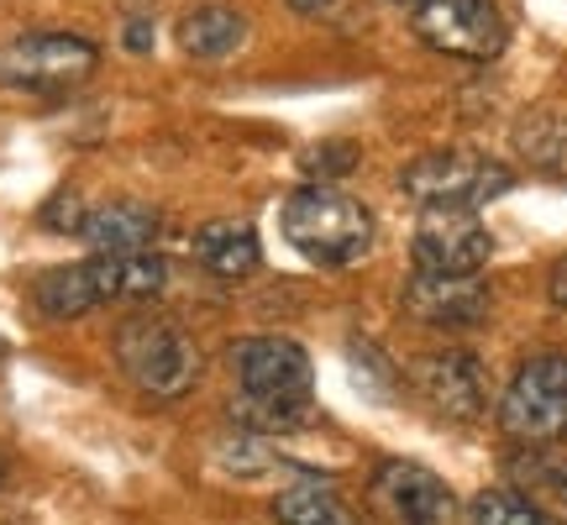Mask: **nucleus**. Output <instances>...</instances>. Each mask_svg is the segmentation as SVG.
I'll return each mask as SVG.
<instances>
[{
  "mask_svg": "<svg viewBox=\"0 0 567 525\" xmlns=\"http://www.w3.org/2000/svg\"><path fill=\"white\" fill-rule=\"evenodd\" d=\"M488 253H494V237L473 210L436 205L415 226V274H478Z\"/></svg>",
  "mask_w": 567,
  "mask_h": 525,
  "instance_id": "obj_8",
  "label": "nucleus"
},
{
  "mask_svg": "<svg viewBox=\"0 0 567 525\" xmlns=\"http://www.w3.org/2000/svg\"><path fill=\"white\" fill-rule=\"evenodd\" d=\"M289 6H295L300 17H337L347 0H289Z\"/></svg>",
  "mask_w": 567,
  "mask_h": 525,
  "instance_id": "obj_22",
  "label": "nucleus"
},
{
  "mask_svg": "<svg viewBox=\"0 0 567 525\" xmlns=\"http://www.w3.org/2000/svg\"><path fill=\"white\" fill-rule=\"evenodd\" d=\"M158 231H163L158 210L142 200L95 205V210H84V226H80V237L95 253H153Z\"/></svg>",
  "mask_w": 567,
  "mask_h": 525,
  "instance_id": "obj_12",
  "label": "nucleus"
},
{
  "mask_svg": "<svg viewBox=\"0 0 567 525\" xmlns=\"http://www.w3.org/2000/svg\"><path fill=\"white\" fill-rule=\"evenodd\" d=\"M410 27L425 48H436L446 59L494 63L505 53V17L494 0H415Z\"/></svg>",
  "mask_w": 567,
  "mask_h": 525,
  "instance_id": "obj_7",
  "label": "nucleus"
},
{
  "mask_svg": "<svg viewBox=\"0 0 567 525\" xmlns=\"http://www.w3.org/2000/svg\"><path fill=\"white\" fill-rule=\"evenodd\" d=\"M347 163H352V153H347V147H337V153H310V158H305V168H310V174L321 168V179H326L331 168H347Z\"/></svg>",
  "mask_w": 567,
  "mask_h": 525,
  "instance_id": "obj_21",
  "label": "nucleus"
},
{
  "mask_svg": "<svg viewBox=\"0 0 567 525\" xmlns=\"http://www.w3.org/2000/svg\"><path fill=\"white\" fill-rule=\"evenodd\" d=\"M274 521L279 525H358L342 494L331 484H316V478L284 488L279 500H274Z\"/></svg>",
  "mask_w": 567,
  "mask_h": 525,
  "instance_id": "obj_18",
  "label": "nucleus"
},
{
  "mask_svg": "<svg viewBox=\"0 0 567 525\" xmlns=\"http://www.w3.org/2000/svg\"><path fill=\"white\" fill-rule=\"evenodd\" d=\"M551 305H563L567 310V258L551 268Z\"/></svg>",
  "mask_w": 567,
  "mask_h": 525,
  "instance_id": "obj_23",
  "label": "nucleus"
},
{
  "mask_svg": "<svg viewBox=\"0 0 567 525\" xmlns=\"http://www.w3.org/2000/svg\"><path fill=\"white\" fill-rule=\"evenodd\" d=\"M368 500L389 525H452V488L421 463H384L368 484Z\"/></svg>",
  "mask_w": 567,
  "mask_h": 525,
  "instance_id": "obj_9",
  "label": "nucleus"
},
{
  "mask_svg": "<svg viewBox=\"0 0 567 525\" xmlns=\"http://www.w3.org/2000/svg\"><path fill=\"white\" fill-rule=\"evenodd\" d=\"M237 384H243V415L252 431H289L310 404V358L289 337H247L231 352Z\"/></svg>",
  "mask_w": 567,
  "mask_h": 525,
  "instance_id": "obj_1",
  "label": "nucleus"
},
{
  "mask_svg": "<svg viewBox=\"0 0 567 525\" xmlns=\"http://www.w3.org/2000/svg\"><path fill=\"white\" fill-rule=\"evenodd\" d=\"M415 373V389H421V400L446 415V421H478L488 404V373L484 363L473 358V352H431L421 363L410 368Z\"/></svg>",
  "mask_w": 567,
  "mask_h": 525,
  "instance_id": "obj_10",
  "label": "nucleus"
},
{
  "mask_svg": "<svg viewBox=\"0 0 567 525\" xmlns=\"http://www.w3.org/2000/svg\"><path fill=\"white\" fill-rule=\"evenodd\" d=\"M32 305H38L48 321H80L90 316L101 300V279H95V262H63V268H48L32 279Z\"/></svg>",
  "mask_w": 567,
  "mask_h": 525,
  "instance_id": "obj_14",
  "label": "nucleus"
},
{
  "mask_svg": "<svg viewBox=\"0 0 567 525\" xmlns=\"http://www.w3.org/2000/svg\"><path fill=\"white\" fill-rule=\"evenodd\" d=\"M189 247H195V262L216 279H247L264 262V243L247 222H205Z\"/></svg>",
  "mask_w": 567,
  "mask_h": 525,
  "instance_id": "obj_13",
  "label": "nucleus"
},
{
  "mask_svg": "<svg viewBox=\"0 0 567 525\" xmlns=\"http://www.w3.org/2000/svg\"><path fill=\"white\" fill-rule=\"evenodd\" d=\"M6 473H11V463H6V452H0V484H6Z\"/></svg>",
  "mask_w": 567,
  "mask_h": 525,
  "instance_id": "obj_25",
  "label": "nucleus"
},
{
  "mask_svg": "<svg viewBox=\"0 0 567 525\" xmlns=\"http://www.w3.org/2000/svg\"><path fill=\"white\" fill-rule=\"evenodd\" d=\"M174 38H179V53H189V59L221 63L247 42V17L231 6H195L189 17H179Z\"/></svg>",
  "mask_w": 567,
  "mask_h": 525,
  "instance_id": "obj_15",
  "label": "nucleus"
},
{
  "mask_svg": "<svg viewBox=\"0 0 567 525\" xmlns=\"http://www.w3.org/2000/svg\"><path fill=\"white\" fill-rule=\"evenodd\" d=\"M520 467V484L542 488V494H551V505L567 509V463H547V457H526Z\"/></svg>",
  "mask_w": 567,
  "mask_h": 525,
  "instance_id": "obj_20",
  "label": "nucleus"
},
{
  "mask_svg": "<svg viewBox=\"0 0 567 525\" xmlns=\"http://www.w3.org/2000/svg\"><path fill=\"white\" fill-rule=\"evenodd\" d=\"M95 279H101V300H153L168 284V262L158 253H95Z\"/></svg>",
  "mask_w": 567,
  "mask_h": 525,
  "instance_id": "obj_16",
  "label": "nucleus"
},
{
  "mask_svg": "<svg viewBox=\"0 0 567 525\" xmlns=\"http://www.w3.org/2000/svg\"><path fill=\"white\" fill-rule=\"evenodd\" d=\"M126 42H132V48H147V42H153V27H147V21L126 27Z\"/></svg>",
  "mask_w": 567,
  "mask_h": 525,
  "instance_id": "obj_24",
  "label": "nucleus"
},
{
  "mask_svg": "<svg viewBox=\"0 0 567 525\" xmlns=\"http://www.w3.org/2000/svg\"><path fill=\"white\" fill-rule=\"evenodd\" d=\"M499 425L509 442L551 446L567 436V358L563 352H542L520 363L509 379L505 400H499Z\"/></svg>",
  "mask_w": 567,
  "mask_h": 525,
  "instance_id": "obj_6",
  "label": "nucleus"
},
{
  "mask_svg": "<svg viewBox=\"0 0 567 525\" xmlns=\"http://www.w3.org/2000/svg\"><path fill=\"white\" fill-rule=\"evenodd\" d=\"M116 363L142 394L153 400H184L200 384V347L168 316H132L116 326Z\"/></svg>",
  "mask_w": 567,
  "mask_h": 525,
  "instance_id": "obj_3",
  "label": "nucleus"
},
{
  "mask_svg": "<svg viewBox=\"0 0 567 525\" xmlns=\"http://www.w3.org/2000/svg\"><path fill=\"white\" fill-rule=\"evenodd\" d=\"M509 142H515V153H520L536 174L567 179V111L536 105V111H526L520 122L509 126Z\"/></svg>",
  "mask_w": 567,
  "mask_h": 525,
  "instance_id": "obj_17",
  "label": "nucleus"
},
{
  "mask_svg": "<svg viewBox=\"0 0 567 525\" xmlns=\"http://www.w3.org/2000/svg\"><path fill=\"white\" fill-rule=\"evenodd\" d=\"M509 189V168L505 163L484 158V153H463V147H446V153H421L400 168V195L425 210L436 205H457V210H478L484 200L505 195Z\"/></svg>",
  "mask_w": 567,
  "mask_h": 525,
  "instance_id": "obj_5",
  "label": "nucleus"
},
{
  "mask_svg": "<svg viewBox=\"0 0 567 525\" xmlns=\"http://www.w3.org/2000/svg\"><path fill=\"white\" fill-rule=\"evenodd\" d=\"M101 48L74 32H21L0 42V84L27 95H69L95 80Z\"/></svg>",
  "mask_w": 567,
  "mask_h": 525,
  "instance_id": "obj_4",
  "label": "nucleus"
},
{
  "mask_svg": "<svg viewBox=\"0 0 567 525\" xmlns=\"http://www.w3.org/2000/svg\"><path fill=\"white\" fill-rule=\"evenodd\" d=\"M467 525H557V521L520 488H484L467 505Z\"/></svg>",
  "mask_w": 567,
  "mask_h": 525,
  "instance_id": "obj_19",
  "label": "nucleus"
},
{
  "mask_svg": "<svg viewBox=\"0 0 567 525\" xmlns=\"http://www.w3.org/2000/svg\"><path fill=\"white\" fill-rule=\"evenodd\" d=\"M405 310L425 326H478L488 316V284L478 274H415Z\"/></svg>",
  "mask_w": 567,
  "mask_h": 525,
  "instance_id": "obj_11",
  "label": "nucleus"
},
{
  "mask_svg": "<svg viewBox=\"0 0 567 525\" xmlns=\"http://www.w3.org/2000/svg\"><path fill=\"white\" fill-rule=\"evenodd\" d=\"M284 237L289 247L310 262L326 268H347L352 258H363L373 243V216L363 200H352L331 184H305L284 200Z\"/></svg>",
  "mask_w": 567,
  "mask_h": 525,
  "instance_id": "obj_2",
  "label": "nucleus"
}]
</instances>
